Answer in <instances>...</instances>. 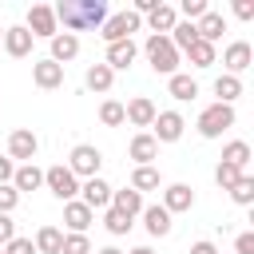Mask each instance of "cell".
Masks as SVG:
<instances>
[{"mask_svg":"<svg viewBox=\"0 0 254 254\" xmlns=\"http://www.w3.org/2000/svg\"><path fill=\"white\" fill-rule=\"evenodd\" d=\"M83 83H87V91H111V83H115V71L107 67V64H91L87 67V75H83Z\"/></svg>","mask_w":254,"mask_h":254,"instance_id":"obj_26","label":"cell"},{"mask_svg":"<svg viewBox=\"0 0 254 254\" xmlns=\"http://www.w3.org/2000/svg\"><path fill=\"white\" fill-rule=\"evenodd\" d=\"M198 135L202 139H218L226 127H234V107H226V103H210L202 115H198Z\"/></svg>","mask_w":254,"mask_h":254,"instance_id":"obj_4","label":"cell"},{"mask_svg":"<svg viewBox=\"0 0 254 254\" xmlns=\"http://www.w3.org/2000/svg\"><path fill=\"white\" fill-rule=\"evenodd\" d=\"M139 28H143V20L135 12H115L103 20L99 36H103V44H119V40H131V32H139Z\"/></svg>","mask_w":254,"mask_h":254,"instance_id":"obj_6","label":"cell"},{"mask_svg":"<svg viewBox=\"0 0 254 254\" xmlns=\"http://www.w3.org/2000/svg\"><path fill=\"white\" fill-rule=\"evenodd\" d=\"M159 206L175 218V214H183V210H190V206H194V190H190L187 183H167V187H163V202H159Z\"/></svg>","mask_w":254,"mask_h":254,"instance_id":"obj_10","label":"cell"},{"mask_svg":"<svg viewBox=\"0 0 254 254\" xmlns=\"http://www.w3.org/2000/svg\"><path fill=\"white\" fill-rule=\"evenodd\" d=\"M143 52H147V64L155 67V75H175L179 71V52H175V44L167 40V36H147V44H143Z\"/></svg>","mask_w":254,"mask_h":254,"instance_id":"obj_2","label":"cell"},{"mask_svg":"<svg viewBox=\"0 0 254 254\" xmlns=\"http://www.w3.org/2000/svg\"><path fill=\"white\" fill-rule=\"evenodd\" d=\"M16 202H20L16 187H12V183H4V187H0V214H12V210H16Z\"/></svg>","mask_w":254,"mask_h":254,"instance_id":"obj_39","label":"cell"},{"mask_svg":"<svg viewBox=\"0 0 254 254\" xmlns=\"http://www.w3.org/2000/svg\"><path fill=\"white\" fill-rule=\"evenodd\" d=\"M56 24H64V32H99L103 20L111 16L107 0H60L56 8Z\"/></svg>","mask_w":254,"mask_h":254,"instance_id":"obj_1","label":"cell"},{"mask_svg":"<svg viewBox=\"0 0 254 254\" xmlns=\"http://www.w3.org/2000/svg\"><path fill=\"white\" fill-rule=\"evenodd\" d=\"M0 36H4V32H0Z\"/></svg>","mask_w":254,"mask_h":254,"instance_id":"obj_49","label":"cell"},{"mask_svg":"<svg viewBox=\"0 0 254 254\" xmlns=\"http://www.w3.org/2000/svg\"><path fill=\"white\" fill-rule=\"evenodd\" d=\"M99 123L103 127H123V103L119 99H103L99 103Z\"/></svg>","mask_w":254,"mask_h":254,"instance_id":"obj_33","label":"cell"},{"mask_svg":"<svg viewBox=\"0 0 254 254\" xmlns=\"http://www.w3.org/2000/svg\"><path fill=\"white\" fill-rule=\"evenodd\" d=\"M103 226H107V234H115V238H119V234H127V230L135 226V218H127L123 210L107 206V210H103Z\"/></svg>","mask_w":254,"mask_h":254,"instance_id":"obj_32","label":"cell"},{"mask_svg":"<svg viewBox=\"0 0 254 254\" xmlns=\"http://www.w3.org/2000/svg\"><path fill=\"white\" fill-rule=\"evenodd\" d=\"M214 95H218V103L234 107V99L242 95V79H238V75H226V71H222V75L214 79Z\"/></svg>","mask_w":254,"mask_h":254,"instance_id":"obj_28","label":"cell"},{"mask_svg":"<svg viewBox=\"0 0 254 254\" xmlns=\"http://www.w3.org/2000/svg\"><path fill=\"white\" fill-rule=\"evenodd\" d=\"M127 254H155L151 246H135V250H127Z\"/></svg>","mask_w":254,"mask_h":254,"instance_id":"obj_46","label":"cell"},{"mask_svg":"<svg viewBox=\"0 0 254 254\" xmlns=\"http://www.w3.org/2000/svg\"><path fill=\"white\" fill-rule=\"evenodd\" d=\"M32 246H36V254H60V246H64V230H60V226H40L36 238H32Z\"/></svg>","mask_w":254,"mask_h":254,"instance_id":"obj_25","label":"cell"},{"mask_svg":"<svg viewBox=\"0 0 254 254\" xmlns=\"http://www.w3.org/2000/svg\"><path fill=\"white\" fill-rule=\"evenodd\" d=\"M111 206H115V210H123L127 218H135V214H143V206H147V202H143V194H139V190L123 187V190H111Z\"/></svg>","mask_w":254,"mask_h":254,"instance_id":"obj_24","label":"cell"},{"mask_svg":"<svg viewBox=\"0 0 254 254\" xmlns=\"http://www.w3.org/2000/svg\"><path fill=\"white\" fill-rule=\"evenodd\" d=\"M135 56H139V44L135 40H119V44H107V67L111 71H123V67H131L135 64Z\"/></svg>","mask_w":254,"mask_h":254,"instance_id":"obj_15","label":"cell"},{"mask_svg":"<svg viewBox=\"0 0 254 254\" xmlns=\"http://www.w3.org/2000/svg\"><path fill=\"white\" fill-rule=\"evenodd\" d=\"M0 254H4V246H0Z\"/></svg>","mask_w":254,"mask_h":254,"instance_id":"obj_48","label":"cell"},{"mask_svg":"<svg viewBox=\"0 0 254 254\" xmlns=\"http://www.w3.org/2000/svg\"><path fill=\"white\" fill-rule=\"evenodd\" d=\"M187 56H190V64H194V67H210L218 52H214V44H206V40H198V44H190V52H187Z\"/></svg>","mask_w":254,"mask_h":254,"instance_id":"obj_34","label":"cell"},{"mask_svg":"<svg viewBox=\"0 0 254 254\" xmlns=\"http://www.w3.org/2000/svg\"><path fill=\"white\" fill-rule=\"evenodd\" d=\"M242 175H246V171H238V167H230V163H218V167H214V183H218L222 190H230Z\"/></svg>","mask_w":254,"mask_h":254,"instance_id":"obj_37","label":"cell"},{"mask_svg":"<svg viewBox=\"0 0 254 254\" xmlns=\"http://www.w3.org/2000/svg\"><path fill=\"white\" fill-rule=\"evenodd\" d=\"M12 175H16V163L4 155V159H0V187H4V183H12Z\"/></svg>","mask_w":254,"mask_h":254,"instance_id":"obj_45","label":"cell"},{"mask_svg":"<svg viewBox=\"0 0 254 254\" xmlns=\"http://www.w3.org/2000/svg\"><path fill=\"white\" fill-rule=\"evenodd\" d=\"M230 198H234L238 206H250V202H254V175H242V179L230 187Z\"/></svg>","mask_w":254,"mask_h":254,"instance_id":"obj_35","label":"cell"},{"mask_svg":"<svg viewBox=\"0 0 254 254\" xmlns=\"http://www.w3.org/2000/svg\"><path fill=\"white\" fill-rule=\"evenodd\" d=\"M171 44H175V52L183 56V52H190V44H198V32H194V24H187V20H179L175 28H171V36H167Z\"/></svg>","mask_w":254,"mask_h":254,"instance_id":"obj_29","label":"cell"},{"mask_svg":"<svg viewBox=\"0 0 254 254\" xmlns=\"http://www.w3.org/2000/svg\"><path fill=\"white\" fill-rule=\"evenodd\" d=\"M222 64H226V75H238V71H246V67L254 64V48H250L246 40H234V44H226Z\"/></svg>","mask_w":254,"mask_h":254,"instance_id":"obj_13","label":"cell"},{"mask_svg":"<svg viewBox=\"0 0 254 254\" xmlns=\"http://www.w3.org/2000/svg\"><path fill=\"white\" fill-rule=\"evenodd\" d=\"M190 254H218V246L210 238H198V242H190Z\"/></svg>","mask_w":254,"mask_h":254,"instance_id":"obj_44","label":"cell"},{"mask_svg":"<svg viewBox=\"0 0 254 254\" xmlns=\"http://www.w3.org/2000/svg\"><path fill=\"white\" fill-rule=\"evenodd\" d=\"M175 12H179V16L187 20V24H194V20H202V16L210 12V4H206V0H183V4L175 8Z\"/></svg>","mask_w":254,"mask_h":254,"instance_id":"obj_36","label":"cell"},{"mask_svg":"<svg viewBox=\"0 0 254 254\" xmlns=\"http://www.w3.org/2000/svg\"><path fill=\"white\" fill-rule=\"evenodd\" d=\"M95 254H123V250H115V246H103V250H95Z\"/></svg>","mask_w":254,"mask_h":254,"instance_id":"obj_47","label":"cell"},{"mask_svg":"<svg viewBox=\"0 0 254 254\" xmlns=\"http://www.w3.org/2000/svg\"><path fill=\"white\" fill-rule=\"evenodd\" d=\"M159 183H163V175L155 171V167H135L131 171V190H159Z\"/></svg>","mask_w":254,"mask_h":254,"instance_id":"obj_30","label":"cell"},{"mask_svg":"<svg viewBox=\"0 0 254 254\" xmlns=\"http://www.w3.org/2000/svg\"><path fill=\"white\" fill-rule=\"evenodd\" d=\"M24 28L32 32V40H36V36H40V40H52V36L60 32L52 4H32V8H28V24H24Z\"/></svg>","mask_w":254,"mask_h":254,"instance_id":"obj_7","label":"cell"},{"mask_svg":"<svg viewBox=\"0 0 254 254\" xmlns=\"http://www.w3.org/2000/svg\"><path fill=\"white\" fill-rule=\"evenodd\" d=\"M194 32H198V40L214 44V40H222V32H226V16H222V12H206L202 20H194Z\"/></svg>","mask_w":254,"mask_h":254,"instance_id":"obj_22","label":"cell"},{"mask_svg":"<svg viewBox=\"0 0 254 254\" xmlns=\"http://www.w3.org/2000/svg\"><path fill=\"white\" fill-rule=\"evenodd\" d=\"M60 254H91V242H87V234H64V246H60Z\"/></svg>","mask_w":254,"mask_h":254,"instance_id":"obj_38","label":"cell"},{"mask_svg":"<svg viewBox=\"0 0 254 254\" xmlns=\"http://www.w3.org/2000/svg\"><path fill=\"white\" fill-rule=\"evenodd\" d=\"M16 238V222H12V214H0V246H8Z\"/></svg>","mask_w":254,"mask_h":254,"instance_id":"obj_42","label":"cell"},{"mask_svg":"<svg viewBox=\"0 0 254 254\" xmlns=\"http://www.w3.org/2000/svg\"><path fill=\"white\" fill-rule=\"evenodd\" d=\"M75 179H99V167H103V151L99 147H91V143H79V147H71V155H67V163H64Z\"/></svg>","mask_w":254,"mask_h":254,"instance_id":"obj_3","label":"cell"},{"mask_svg":"<svg viewBox=\"0 0 254 254\" xmlns=\"http://www.w3.org/2000/svg\"><path fill=\"white\" fill-rule=\"evenodd\" d=\"M0 48H4L12 60H24V56H32V32H28L24 24H12V28H4V36H0Z\"/></svg>","mask_w":254,"mask_h":254,"instance_id":"obj_11","label":"cell"},{"mask_svg":"<svg viewBox=\"0 0 254 254\" xmlns=\"http://www.w3.org/2000/svg\"><path fill=\"white\" fill-rule=\"evenodd\" d=\"M222 163H230V167L246 171V163H250V143H242V139L226 143V147H222Z\"/></svg>","mask_w":254,"mask_h":254,"instance_id":"obj_31","label":"cell"},{"mask_svg":"<svg viewBox=\"0 0 254 254\" xmlns=\"http://www.w3.org/2000/svg\"><path fill=\"white\" fill-rule=\"evenodd\" d=\"M111 190H115V187H107L103 179H83V183H79V202H83L87 210H107V206H111Z\"/></svg>","mask_w":254,"mask_h":254,"instance_id":"obj_9","label":"cell"},{"mask_svg":"<svg viewBox=\"0 0 254 254\" xmlns=\"http://www.w3.org/2000/svg\"><path fill=\"white\" fill-rule=\"evenodd\" d=\"M143 226H147V234H151V238H167L175 222H171V214L155 202V206H143Z\"/></svg>","mask_w":254,"mask_h":254,"instance_id":"obj_20","label":"cell"},{"mask_svg":"<svg viewBox=\"0 0 254 254\" xmlns=\"http://www.w3.org/2000/svg\"><path fill=\"white\" fill-rule=\"evenodd\" d=\"M147 24H151V36H171V28L179 24V12H175V4H159L151 16H143Z\"/></svg>","mask_w":254,"mask_h":254,"instance_id":"obj_21","label":"cell"},{"mask_svg":"<svg viewBox=\"0 0 254 254\" xmlns=\"http://www.w3.org/2000/svg\"><path fill=\"white\" fill-rule=\"evenodd\" d=\"M75 56H79V36H71V32H56V36H52V56H48V60L64 67V64L75 60Z\"/></svg>","mask_w":254,"mask_h":254,"instance_id":"obj_17","label":"cell"},{"mask_svg":"<svg viewBox=\"0 0 254 254\" xmlns=\"http://www.w3.org/2000/svg\"><path fill=\"white\" fill-rule=\"evenodd\" d=\"M36 151H40V139H36V131H28V127H16V131L8 135V159H24V163H32V159H36Z\"/></svg>","mask_w":254,"mask_h":254,"instance_id":"obj_12","label":"cell"},{"mask_svg":"<svg viewBox=\"0 0 254 254\" xmlns=\"http://www.w3.org/2000/svg\"><path fill=\"white\" fill-rule=\"evenodd\" d=\"M44 187H48L60 202H71V198L79 194V179H75L64 163H56V167H48V171H44Z\"/></svg>","mask_w":254,"mask_h":254,"instance_id":"obj_5","label":"cell"},{"mask_svg":"<svg viewBox=\"0 0 254 254\" xmlns=\"http://www.w3.org/2000/svg\"><path fill=\"white\" fill-rule=\"evenodd\" d=\"M4 254H36V246H32V238H20V234H16V238L4 246Z\"/></svg>","mask_w":254,"mask_h":254,"instance_id":"obj_40","label":"cell"},{"mask_svg":"<svg viewBox=\"0 0 254 254\" xmlns=\"http://www.w3.org/2000/svg\"><path fill=\"white\" fill-rule=\"evenodd\" d=\"M234 254H254V230H242L234 238Z\"/></svg>","mask_w":254,"mask_h":254,"instance_id":"obj_41","label":"cell"},{"mask_svg":"<svg viewBox=\"0 0 254 254\" xmlns=\"http://www.w3.org/2000/svg\"><path fill=\"white\" fill-rule=\"evenodd\" d=\"M91 218H95V210H87V206H83L79 198L64 202V222H67V234H87Z\"/></svg>","mask_w":254,"mask_h":254,"instance_id":"obj_16","label":"cell"},{"mask_svg":"<svg viewBox=\"0 0 254 254\" xmlns=\"http://www.w3.org/2000/svg\"><path fill=\"white\" fill-rule=\"evenodd\" d=\"M32 79H36V87L56 91V87L64 83V67H60V64H52V60H36V64H32Z\"/></svg>","mask_w":254,"mask_h":254,"instance_id":"obj_18","label":"cell"},{"mask_svg":"<svg viewBox=\"0 0 254 254\" xmlns=\"http://www.w3.org/2000/svg\"><path fill=\"white\" fill-rule=\"evenodd\" d=\"M159 115V107L147 99V95H135L131 103H123V123H135V127H151Z\"/></svg>","mask_w":254,"mask_h":254,"instance_id":"obj_14","label":"cell"},{"mask_svg":"<svg viewBox=\"0 0 254 254\" xmlns=\"http://www.w3.org/2000/svg\"><path fill=\"white\" fill-rule=\"evenodd\" d=\"M12 187H16V194H24V190H40V187H44V171H40L36 163H24V167H16Z\"/></svg>","mask_w":254,"mask_h":254,"instance_id":"obj_23","label":"cell"},{"mask_svg":"<svg viewBox=\"0 0 254 254\" xmlns=\"http://www.w3.org/2000/svg\"><path fill=\"white\" fill-rule=\"evenodd\" d=\"M151 127H155V131H151V139H155V143H179V139H183V131H187V119H183L179 111H159Z\"/></svg>","mask_w":254,"mask_h":254,"instance_id":"obj_8","label":"cell"},{"mask_svg":"<svg viewBox=\"0 0 254 254\" xmlns=\"http://www.w3.org/2000/svg\"><path fill=\"white\" fill-rule=\"evenodd\" d=\"M127 155L135 159V167H151V159L159 155V143L151 139V131H139V135L131 139V147H127Z\"/></svg>","mask_w":254,"mask_h":254,"instance_id":"obj_19","label":"cell"},{"mask_svg":"<svg viewBox=\"0 0 254 254\" xmlns=\"http://www.w3.org/2000/svg\"><path fill=\"white\" fill-rule=\"evenodd\" d=\"M167 91H171V99H179V103H187V99H194V95H198V83H194L190 75H183V71H175V75L167 79Z\"/></svg>","mask_w":254,"mask_h":254,"instance_id":"obj_27","label":"cell"},{"mask_svg":"<svg viewBox=\"0 0 254 254\" xmlns=\"http://www.w3.org/2000/svg\"><path fill=\"white\" fill-rule=\"evenodd\" d=\"M234 16L238 20H254V0H234Z\"/></svg>","mask_w":254,"mask_h":254,"instance_id":"obj_43","label":"cell"}]
</instances>
